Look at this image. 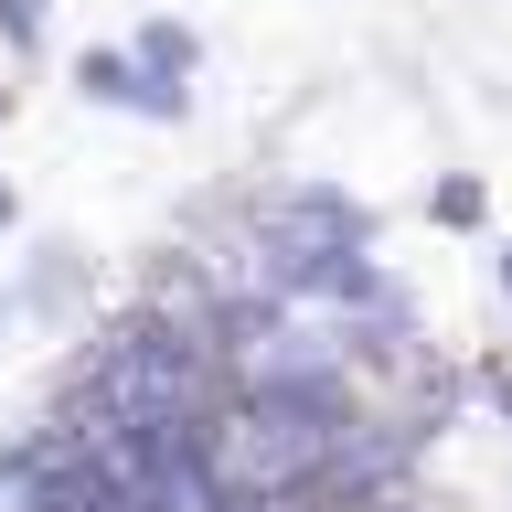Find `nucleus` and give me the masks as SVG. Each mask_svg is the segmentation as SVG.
Listing matches in <instances>:
<instances>
[{
  "label": "nucleus",
  "instance_id": "nucleus-1",
  "mask_svg": "<svg viewBox=\"0 0 512 512\" xmlns=\"http://www.w3.org/2000/svg\"><path fill=\"white\" fill-rule=\"evenodd\" d=\"M11 288H22V331H86L96 246H86V235H64V224H43V235L22 246V267H11Z\"/></svg>",
  "mask_w": 512,
  "mask_h": 512
},
{
  "label": "nucleus",
  "instance_id": "nucleus-2",
  "mask_svg": "<svg viewBox=\"0 0 512 512\" xmlns=\"http://www.w3.org/2000/svg\"><path fill=\"white\" fill-rule=\"evenodd\" d=\"M128 54H139V75H150V118H139V128H182L192 118V75H203V32L160 0V11L128 22Z\"/></svg>",
  "mask_w": 512,
  "mask_h": 512
},
{
  "label": "nucleus",
  "instance_id": "nucleus-3",
  "mask_svg": "<svg viewBox=\"0 0 512 512\" xmlns=\"http://www.w3.org/2000/svg\"><path fill=\"white\" fill-rule=\"evenodd\" d=\"M64 75H75V96H86V107H107V118H150V75H139V54H128V43H86Z\"/></svg>",
  "mask_w": 512,
  "mask_h": 512
},
{
  "label": "nucleus",
  "instance_id": "nucleus-4",
  "mask_svg": "<svg viewBox=\"0 0 512 512\" xmlns=\"http://www.w3.org/2000/svg\"><path fill=\"white\" fill-rule=\"evenodd\" d=\"M427 224H438V235H480V224H491V182H480V171H438V182H427Z\"/></svg>",
  "mask_w": 512,
  "mask_h": 512
},
{
  "label": "nucleus",
  "instance_id": "nucleus-5",
  "mask_svg": "<svg viewBox=\"0 0 512 512\" xmlns=\"http://www.w3.org/2000/svg\"><path fill=\"white\" fill-rule=\"evenodd\" d=\"M0 54H11V64L54 54V0H0Z\"/></svg>",
  "mask_w": 512,
  "mask_h": 512
},
{
  "label": "nucleus",
  "instance_id": "nucleus-6",
  "mask_svg": "<svg viewBox=\"0 0 512 512\" xmlns=\"http://www.w3.org/2000/svg\"><path fill=\"white\" fill-rule=\"evenodd\" d=\"M22 235V192H11V171H0V246Z\"/></svg>",
  "mask_w": 512,
  "mask_h": 512
},
{
  "label": "nucleus",
  "instance_id": "nucleus-7",
  "mask_svg": "<svg viewBox=\"0 0 512 512\" xmlns=\"http://www.w3.org/2000/svg\"><path fill=\"white\" fill-rule=\"evenodd\" d=\"M11 331H22V288L0 278V352H11Z\"/></svg>",
  "mask_w": 512,
  "mask_h": 512
},
{
  "label": "nucleus",
  "instance_id": "nucleus-8",
  "mask_svg": "<svg viewBox=\"0 0 512 512\" xmlns=\"http://www.w3.org/2000/svg\"><path fill=\"white\" fill-rule=\"evenodd\" d=\"M491 288H502V299H512V246H502V256H491Z\"/></svg>",
  "mask_w": 512,
  "mask_h": 512
},
{
  "label": "nucleus",
  "instance_id": "nucleus-9",
  "mask_svg": "<svg viewBox=\"0 0 512 512\" xmlns=\"http://www.w3.org/2000/svg\"><path fill=\"white\" fill-rule=\"evenodd\" d=\"M0 128H11V86H0Z\"/></svg>",
  "mask_w": 512,
  "mask_h": 512
},
{
  "label": "nucleus",
  "instance_id": "nucleus-10",
  "mask_svg": "<svg viewBox=\"0 0 512 512\" xmlns=\"http://www.w3.org/2000/svg\"><path fill=\"white\" fill-rule=\"evenodd\" d=\"M128 11H160V0H128Z\"/></svg>",
  "mask_w": 512,
  "mask_h": 512
}]
</instances>
